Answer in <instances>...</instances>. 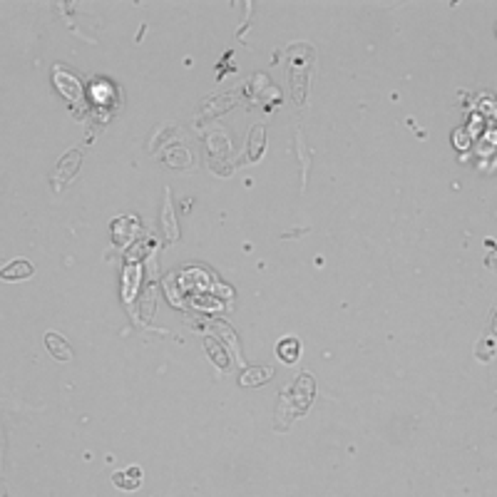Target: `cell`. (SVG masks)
I'll list each match as a JSON object with an SVG mask.
<instances>
[{
	"instance_id": "6da1fadb",
	"label": "cell",
	"mask_w": 497,
	"mask_h": 497,
	"mask_svg": "<svg viewBox=\"0 0 497 497\" xmlns=\"http://www.w3.org/2000/svg\"><path fill=\"white\" fill-rule=\"evenodd\" d=\"M316 393V383L311 373H301L299 378L281 393L279 406H276V430H286L291 420L301 418L311 406V398Z\"/></svg>"
},
{
	"instance_id": "7a4b0ae2",
	"label": "cell",
	"mask_w": 497,
	"mask_h": 497,
	"mask_svg": "<svg viewBox=\"0 0 497 497\" xmlns=\"http://www.w3.org/2000/svg\"><path fill=\"white\" fill-rule=\"evenodd\" d=\"M30 276H33V264L27 262V259H15V262L3 266V271H0L3 281H23V279H30Z\"/></svg>"
},
{
	"instance_id": "3957f363",
	"label": "cell",
	"mask_w": 497,
	"mask_h": 497,
	"mask_svg": "<svg viewBox=\"0 0 497 497\" xmlns=\"http://www.w3.org/2000/svg\"><path fill=\"white\" fill-rule=\"evenodd\" d=\"M112 483L117 485V487H122V490H137L139 485H142V467L130 465V467L115 472V475H112Z\"/></svg>"
},
{
	"instance_id": "277c9868",
	"label": "cell",
	"mask_w": 497,
	"mask_h": 497,
	"mask_svg": "<svg viewBox=\"0 0 497 497\" xmlns=\"http://www.w3.org/2000/svg\"><path fill=\"white\" fill-rule=\"evenodd\" d=\"M45 346L50 351L55 360H70L72 358V348L70 343L65 340V336L55 334V331H47L45 334Z\"/></svg>"
},
{
	"instance_id": "5b68a950",
	"label": "cell",
	"mask_w": 497,
	"mask_h": 497,
	"mask_svg": "<svg viewBox=\"0 0 497 497\" xmlns=\"http://www.w3.org/2000/svg\"><path fill=\"white\" fill-rule=\"evenodd\" d=\"M276 354L284 363H296L299 354H301V340L294 338V336H286L284 340H279V346H276Z\"/></svg>"
},
{
	"instance_id": "8992f818",
	"label": "cell",
	"mask_w": 497,
	"mask_h": 497,
	"mask_svg": "<svg viewBox=\"0 0 497 497\" xmlns=\"http://www.w3.org/2000/svg\"><path fill=\"white\" fill-rule=\"evenodd\" d=\"M271 378V368H248L242 375V386H259Z\"/></svg>"
},
{
	"instance_id": "52a82bcc",
	"label": "cell",
	"mask_w": 497,
	"mask_h": 497,
	"mask_svg": "<svg viewBox=\"0 0 497 497\" xmlns=\"http://www.w3.org/2000/svg\"><path fill=\"white\" fill-rule=\"evenodd\" d=\"M55 82H58V87H60L62 92H65V95H67L70 100H78V97H80V87H78V82H75L72 78L58 75V80H55Z\"/></svg>"
},
{
	"instance_id": "ba28073f",
	"label": "cell",
	"mask_w": 497,
	"mask_h": 497,
	"mask_svg": "<svg viewBox=\"0 0 497 497\" xmlns=\"http://www.w3.org/2000/svg\"><path fill=\"white\" fill-rule=\"evenodd\" d=\"M475 354H478V358L490 360L492 354H495V343H492L490 338H485L483 343H478V346H475Z\"/></svg>"
},
{
	"instance_id": "9c48e42d",
	"label": "cell",
	"mask_w": 497,
	"mask_h": 497,
	"mask_svg": "<svg viewBox=\"0 0 497 497\" xmlns=\"http://www.w3.org/2000/svg\"><path fill=\"white\" fill-rule=\"evenodd\" d=\"M490 334H495V336H497V308H495V314H492V323H490Z\"/></svg>"
}]
</instances>
